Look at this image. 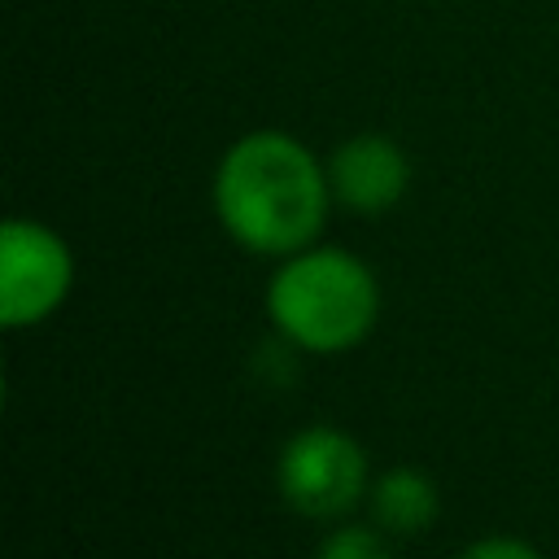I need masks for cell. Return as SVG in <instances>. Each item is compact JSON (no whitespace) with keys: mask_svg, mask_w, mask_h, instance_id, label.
<instances>
[{"mask_svg":"<svg viewBox=\"0 0 559 559\" xmlns=\"http://www.w3.org/2000/svg\"><path fill=\"white\" fill-rule=\"evenodd\" d=\"M328 166L284 131H253L236 140L214 175L218 223L249 253L288 258L306 249L328 218Z\"/></svg>","mask_w":559,"mask_h":559,"instance_id":"6da1fadb","label":"cell"},{"mask_svg":"<svg viewBox=\"0 0 559 559\" xmlns=\"http://www.w3.org/2000/svg\"><path fill=\"white\" fill-rule=\"evenodd\" d=\"M266 314L297 349L341 354L376 328L380 284L362 258L332 245H306L275 266L266 284Z\"/></svg>","mask_w":559,"mask_h":559,"instance_id":"7a4b0ae2","label":"cell"},{"mask_svg":"<svg viewBox=\"0 0 559 559\" xmlns=\"http://www.w3.org/2000/svg\"><path fill=\"white\" fill-rule=\"evenodd\" d=\"M275 485H280V498L297 515L341 520L371 489L367 454L349 432H341L332 424H310L284 441V450L275 459Z\"/></svg>","mask_w":559,"mask_h":559,"instance_id":"3957f363","label":"cell"},{"mask_svg":"<svg viewBox=\"0 0 559 559\" xmlns=\"http://www.w3.org/2000/svg\"><path fill=\"white\" fill-rule=\"evenodd\" d=\"M74 280V258L57 231L31 218H9L0 231V323L31 328L48 319Z\"/></svg>","mask_w":559,"mask_h":559,"instance_id":"277c9868","label":"cell"},{"mask_svg":"<svg viewBox=\"0 0 559 559\" xmlns=\"http://www.w3.org/2000/svg\"><path fill=\"white\" fill-rule=\"evenodd\" d=\"M411 179L406 153L389 135H354L328 157V188L354 214H384L402 201Z\"/></svg>","mask_w":559,"mask_h":559,"instance_id":"5b68a950","label":"cell"},{"mask_svg":"<svg viewBox=\"0 0 559 559\" xmlns=\"http://www.w3.org/2000/svg\"><path fill=\"white\" fill-rule=\"evenodd\" d=\"M371 524H380L389 537H415L428 533L441 515V493L437 480L419 467H389L371 480L367 489Z\"/></svg>","mask_w":559,"mask_h":559,"instance_id":"8992f818","label":"cell"},{"mask_svg":"<svg viewBox=\"0 0 559 559\" xmlns=\"http://www.w3.org/2000/svg\"><path fill=\"white\" fill-rule=\"evenodd\" d=\"M314 559H393V550L380 524H336L323 533Z\"/></svg>","mask_w":559,"mask_h":559,"instance_id":"52a82bcc","label":"cell"},{"mask_svg":"<svg viewBox=\"0 0 559 559\" xmlns=\"http://www.w3.org/2000/svg\"><path fill=\"white\" fill-rule=\"evenodd\" d=\"M459 559H542V550H537L533 542H524V537H507V533H498V537H480V542H472Z\"/></svg>","mask_w":559,"mask_h":559,"instance_id":"ba28073f","label":"cell"}]
</instances>
